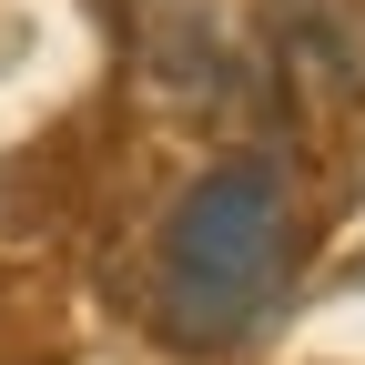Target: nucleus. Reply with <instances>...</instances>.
Instances as JSON below:
<instances>
[{
    "label": "nucleus",
    "instance_id": "f03ea898",
    "mask_svg": "<svg viewBox=\"0 0 365 365\" xmlns=\"http://www.w3.org/2000/svg\"><path fill=\"white\" fill-rule=\"evenodd\" d=\"M274 61L284 91L314 112L365 102V0H274Z\"/></svg>",
    "mask_w": 365,
    "mask_h": 365
},
{
    "label": "nucleus",
    "instance_id": "f257e3e1",
    "mask_svg": "<svg viewBox=\"0 0 365 365\" xmlns=\"http://www.w3.org/2000/svg\"><path fill=\"white\" fill-rule=\"evenodd\" d=\"M294 274V193L274 163H213L163 213L153 244V314L173 345H234L264 325V304Z\"/></svg>",
    "mask_w": 365,
    "mask_h": 365
}]
</instances>
